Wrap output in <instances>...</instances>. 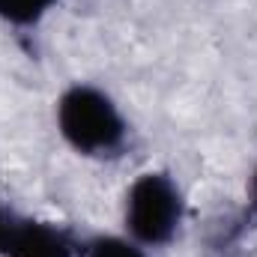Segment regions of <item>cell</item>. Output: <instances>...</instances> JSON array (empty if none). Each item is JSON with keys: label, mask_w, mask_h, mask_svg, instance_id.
Listing matches in <instances>:
<instances>
[{"label": "cell", "mask_w": 257, "mask_h": 257, "mask_svg": "<svg viewBox=\"0 0 257 257\" xmlns=\"http://www.w3.org/2000/svg\"><path fill=\"white\" fill-rule=\"evenodd\" d=\"M57 128L81 156H117L128 138V123L114 99L90 84H75L60 96Z\"/></svg>", "instance_id": "cell-1"}, {"label": "cell", "mask_w": 257, "mask_h": 257, "mask_svg": "<svg viewBox=\"0 0 257 257\" xmlns=\"http://www.w3.org/2000/svg\"><path fill=\"white\" fill-rule=\"evenodd\" d=\"M183 224V194L168 174H141L126 192V230L141 245H168Z\"/></svg>", "instance_id": "cell-2"}, {"label": "cell", "mask_w": 257, "mask_h": 257, "mask_svg": "<svg viewBox=\"0 0 257 257\" xmlns=\"http://www.w3.org/2000/svg\"><path fill=\"white\" fill-rule=\"evenodd\" d=\"M78 248L63 227L48 221H15L6 257H75Z\"/></svg>", "instance_id": "cell-3"}, {"label": "cell", "mask_w": 257, "mask_h": 257, "mask_svg": "<svg viewBox=\"0 0 257 257\" xmlns=\"http://www.w3.org/2000/svg\"><path fill=\"white\" fill-rule=\"evenodd\" d=\"M84 257H147V251L126 236H96L84 245Z\"/></svg>", "instance_id": "cell-4"}, {"label": "cell", "mask_w": 257, "mask_h": 257, "mask_svg": "<svg viewBox=\"0 0 257 257\" xmlns=\"http://www.w3.org/2000/svg\"><path fill=\"white\" fill-rule=\"evenodd\" d=\"M57 0H0V18L12 24H33L39 21Z\"/></svg>", "instance_id": "cell-5"}, {"label": "cell", "mask_w": 257, "mask_h": 257, "mask_svg": "<svg viewBox=\"0 0 257 257\" xmlns=\"http://www.w3.org/2000/svg\"><path fill=\"white\" fill-rule=\"evenodd\" d=\"M12 224H15V218H12V215H6V212H0V257H6V245H9Z\"/></svg>", "instance_id": "cell-6"}, {"label": "cell", "mask_w": 257, "mask_h": 257, "mask_svg": "<svg viewBox=\"0 0 257 257\" xmlns=\"http://www.w3.org/2000/svg\"><path fill=\"white\" fill-rule=\"evenodd\" d=\"M251 194H254V206H257V171H254V180H251Z\"/></svg>", "instance_id": "cell-7"}]
</instances>
